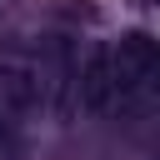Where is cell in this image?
I'll return each mask as SVG.
<instances>
[{
  "instance_id": "obj_1",
  "label": "cell",
  "mask_w": 160,
  "mask_h": 160,
  "mask_svg": "<svg viewBox=\"0 0 160 160\" xmlns=\"http://www.w3.org/2000/svg\"><path fill=\"white\" fill-rule=\"evenodd\" d=\"M155 65H160V50L145 30H130L115 50H110V75H115V100H135V95H150L155 85Z\"/></svg>"
},
{
  "instance_id": "obj_3",
  "label": "cell",
  "mask_w": 160,
  "mask_h": 160,
  "mask_svg": "<svg viewBox=\"0 0 160 160\" xmlns=\"http://www.w3.org/2000/svg\"><path fill=\"white\" fill-rule=\"evenodd\" d=\"M0 5H5V0H0Z\"/></svg>"
},
{
  "instance_id": "obj_2",
  "label": "cell",
  "mask_w": 160,
  "mask_h": 160,
  "mask_svg": "<svg viewBox=\"0 0 160 160\" xmlns=\"http://www.w3.org/2000/svg\"><path fill=\"white\" fill-rule=\"evenodd\" d=\"M75 105L85 115H105L115 105V75H110V45H90L75 65Z\"/></svg>"
}]
</instances>
